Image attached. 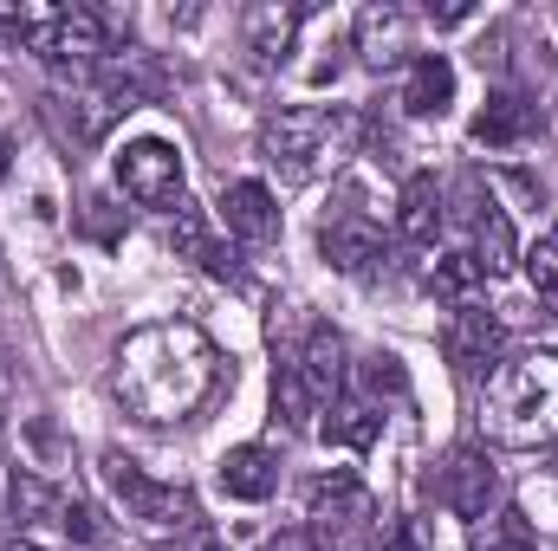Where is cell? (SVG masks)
<instances>
[{
    "mask_svg": "<svg viewBox=\"0 0 558 551\" xmlns=\"http://www.w3.org/2000/svg\"><path fill=\"white\" fill-rule=\"evenodd\" d=\"M546 461H553V474H558V434H553V441H546Z\"/></svg>",
    "mask_w": 558,
    "mask_h": 551,
    "instance_id": "1f68e13d",
    "label": "cell"
},
{
    "mask_svg": "<svg viewBox=\"0 0 558 551\" xmlns=\"http://www.w3.org/2000/svg\"><path fill=\"white\" fill-rule=\"evenodd\" d=\"M7 506H13V532H20L26 551H92V546H105L98 513H92L72 487L46 480V474H33V467H20V474L7 480Z\"/></svg>",
    "mask_w": 558,
    "mask_h": 551,
    "instance_id": "277c9868",
    "label": "cell"
},
{
    "mask_svg": "<svg viewBox=\"0 0 558 551\" xmlns=\"http://www.w3.org/2000/svg\"><path fill=\"white\" fill-rule=\"evenodd\" d=\"M494 493H500V480H494V467H487V454L481 448H454L448 461H441V506L454 513V519H487L494 513Z\"/></svg>",
    "mask_w": 558,
    "mask_h": 551,
    "instance_id": "7c38bea8",
    "label": "cell"
},
{
    "mask_svg": "<svg viewBox=\"0 0 558 551\" xmlns=\"http://www.w3.org/2000/svg\"><path fill=\"white\" fill-rule=\"evenodd\" d=\"M318 434L331 441V448H351V454H364V448H377V434H384V409L371 403V396H338L325 421H318Z\"/></svg>",
    "mask_w": 558,
    "mask_h": 551,
    "instance_id": "ffe728a7",
    "label": "cell"
},
{
    "mask_svg": "<svg viewBox=\"0 0 558 551\" xmlns=\"http://www.w3.org/2000/svg\"><path fill=\"white\" fill-rule=\"evenodd\" d=\"M221 383H228V364L208 344V331L189 325V318L137 325L111 357V396L124 403V415H137L143 428L189 421Z\"/></svg>",
    "mask_w": 558,
    "mask_h": 551,
    "instance_id": "6da1fadb",
    "label": "cell"
},
{
    "mask_svg": "<svg viewBox=\"0 0 558 551\" xmlns=\"http://www.w3.org/2000/svg\"><path fill=\"white\" fill-rule=\"evenodd\" d=\"M0 169H7V143H0Z\"/></svg>",
    "mask_w": 558,
    "mask_h": 551,
    "instance_id": "d6a6232c",
    "label": "cell"
},
{
    "mask_svg": "<svg viewBox=\"0 0 558 551\" xmlns=\"http://www.w3.org/2000/svg\"><path fill=\"white\" fill-rule=\"evenodd\" d=\"M474 551H533V526H526V513H500V519L481 532V546Z\"/></svg>",
    "mask_w": 558,
    "mask_h": 551,
    "instance_id": "d4e9b609",
    "label": "cell"
},
{
    "mask_svg": "<svg viewBox=\"0 0 558 551\" xmlns=\"http://www.w3.org/2000/svg\"><path fill=\"white\" fill-rule=\"evenodd\" d=\"M169 241H175V254H182V260H195L202 273H215V279L234 273V254L215 241V228H208V215H202L195 201H182V208H175V221H169Z\"/></svg>",
    "mask_w": 558,
    "mask_h": 551,
    "instance_id": "d6986e66",
    "label": "cell"
},
{
    "mask_svg": "<svg viewBox=\"0 0 558 551\" xmlns=\"http://www.w3.org/2000/svg\"><path fill=\"white\" fill-rule=\"evenodd\" d=\"M118 188L137 201V208H162V215H175L189 195V182H182V149L169 137H131L118 149Z\"/></svg>",
    "mask_w": 558,
    "mask_h": 551,
    "instance_id": "8992f818",
    "label": "cell"
},
{
    "mask_svg": "<svg viewBox=\"0 0 558 551\" xmlns=\"http://www.w3.org/2000/svg\"><path fill=\"white\" fill-rule=\"evenodd\" d=\"M318 415H325V409L312 403V390L299 383V370L279 357V370H274V421H279V428H292V434H312V428H318Z\"/></svg>",
    "mask_w": 558,
    "mask_h": 551,
    "instance_id": "7402d4cb",
    "label": "cell"
},
{
    "mask_svg": "<svg viewBox=\"0 0 558 551\" xmlns=\"http://www.w3.org/2000/svg\"><path fill=\"white\" fill-rule=\"evenodd\" d=\"M377 551H422V546H416V526H384Z\"/></svg>",
    "mask_w": 558,
    "mask_h": 551,
    "instance_id": "f546056e",
    "label": "cell"
},
{
    "mask_svg": "<svg viewBox=\"0 0 558 551\" xmlns=\"http://www.w3.org/2000/svg\"><path fill=\"white\" fill-rule=\"evenodd\" d=\"M526 279H533V292H539L546 318H558V221L539 234V247L526 254Z\"/></svg>",
    "mask_w": 558,
    "mask_h": 551,
    "instance_id": "cb8c5ba5",
    "label": "cell"
},
{
    "mask_svg": "<svg viewBox=\"0 0 558 551\" xmlns=\"http://www.w3.org/2000/svg\"><path fill=\"white\" fill-rule=\"evenodd\" d=\"M20 551H26V546H20Z\"/></svg>",
    "mask_w": 558,
    "mask_h": 551,
    "instance_id": "836d02e7",
    "label": "cell"
},
{
    "mask_svg": "<svg viewBox=\"0 0 558 551\" xmlns=\"http://www.w3.org/2000/svg\"><path fill=\"white\" fill-rule=\"evenodd\" d=\"M357 143V118L344 105H286L260 124V156L279 182H318L325 169H338Z\"/></svg>",
    "mask_w": 558,
    "mask_h": 551,
    "instance_id": "3957f363",
    "label": "cell"
},
{
    "mask_svg": "<svg viewBox=\"0 0 558 551\" xmlns=\"http://www.w3.org/2000/svg\"><path fill=\"white\" fill-rule=\"evenodd\" d=\"M286 364L299 370V383L312 390V403H318V409H331V403H338V390H344V338H338V331L312 325V331H305V344H299V351H286Z\"/></svg>",
    "mask_w": 558,
    "mask_h": 551,
    "instance_id": "4fadbf2b",
    "label": "cell"
},
{
    "mask_svg": "<svg viewBox=\"0 0 558 551\" xmlns=\"http://www.w3.org/2000/svg\"><path fill=\"white\" fill-rule=\"evenodd\" d=\"M364 377H371V390H377V396H384V390H390V396H403V383H410V377H403V364H397L390 351H384V357H371V370H364Z\"/></svg>",
    "mask_w": 558,
    "mask_h": 551,
    "instance_id": "484cf974",
    "label": "cell"
},
{
    "mask_svg": "<svg viewBox=\"0 0 558 551\" xmlns=\"http://www.w3.org/2000/svg\"><path fill=\"white\" fill-rule=\"evenodd\" d=\"M98 480L111 487V500L124 506V519L137 526L149 546H162V539H175V532H189V526L202 519V513H195V493H189V487L149 480L137 461H131V454H118V448H111V454L98 461Z\"/></svg>",
    "mask_w": 558,
    "mask_h": 551,
    "instance_id": "5b68a950",
    "label": "cell"
},
{
    "mask_svg": "<svg viewBox=\"0 0 558 551\" xmlns=\"http://www.w3.org/2000/svg\"><path fill=\"white\" fill-rule=\"evenodd\" d=\"M299 26H305V13H299L292 0H254V7L241 13V39H247V52H254L260 65H279V59L292 52Z\"/></svg>",
    "mask_w": 558,
    "mask_h": 551,
    "instance_id": "2e32d148",
    "label": "cell"
},
{
    "mask_svg": "<svg viewBox=\"0 0 558 551\" xmlns=\"http://www.w3.org/2000/svg\"><path fill=\"white\" fill-rule=\"evenodd\" d=\"M468 13H474V7H428V20H435V26H461Z\"/></svg>",
    "mask_w": 558,
    "mask_h": 551,
    "instance_id": "4dcf8cb0",
    "label": "cell"
},
{
    "mask_svg": "<svg viewBox=\"0 0 558 551\" xmlns=\"http://www.w3.org/2000/svg\"><path fill=\"white\" fill-rule=\"evenodd\" d=\"M441 221H448V195H441V182H435V175H410L403 195H397V234H403L410 247H435Z\"/></svg>",
    "mask_w": 558,
    "mask_h": 551,
    "instance_id": "ac0fdd59",
    "label": "cell"
},
{
    "mask_svg": "<svg viewBox=\"0 0 558 551\" xmlns=\"http://www.w3.org/2000/svg\"><path fill=\"white\" fill-rule=\"evenodd\" d=\"M274 551H344L338 539H325V532H312V526H292V532H279Z\"/></svg>",
    "mask_w": 558,
    "mask_h": 551,
    "instance_id": "83f0119b",
    "label": "cell"
},
{
    "mask_svg": "<svg viewBox=\"0 0 558 551\" xmlns=\"http://www.w3.org/2000/svg\"><path fill=\"white\" fill-rule=\"evenodd\" d=\"M318 254H325V267H338V273H371V267L384 260V221H377L371 208L344 201V208L325 215V228H318Z\"/></svg>",
    "mask_w": 558,
    "mask_h": 551,
    "instance_id": "ba28073f",
    "label": "cell"
},
{
    "mask_svg": "<svg viewBox=\"0 0 558 551\" xmlns=\"http://www.w3.org/2000/svg\"><path fill=\"white\" fill-rule=\"evenodd\" d=\"M410 33H416V20H410L397 0H371V7H357V20H351V52H357L371 72H397V65H410Z\"/></svg>",
    "mask_w": 558,
    "mask_h": 551,
    "instance_id": "9c48e42d",
    "label": "cell"
},
{
    "mask_svg": "<svg viewBox=\"0 0 558 551\" xmlns=\"http://www.w3.org/2000/svg\"><path fill=\"white\" fill-rule=\"evenodd\" d=\"M481 428L500 448H546L558 434V357L526 351L513 364H494L481 390Z\"/></svg>",
    "mask_w": 558,
    "mask_h": 551,
    "instance_id": "7a4b0ae2",
    "label": "cell"
},
{
    "mask_svg": "<svg viewBox=\"0 0 558 551\" xmlns=\"http://www.w3.org/2000/svg\"><path fill=\"white\" fill-rule=\"evenodd\" d=\"M468 228H474V267L481 279H507L513 273V260H520V241H513V221H507V208L494 201V195H481V182H468Z\"/></svg>",
    "mask_w": 558,
    "mask_h": 551,
    "instance_id": "8fae6325",
    "label": "cell"
},
{
    "mask_svg": "<svg viewBox=\"0 0 558 551\" xmlns=\"http://www.w3.org/2000/svg\"><path fill=\"white\" fill-rule=\"evenodd\" d=\"M156 551H221V539L208 532V519H195L189 532H175V539H162Z\"/></svg>",
    "mask_w": 558,
    "mask_h": 551,
    "instance_id": "4316f807",
    "label": "cell"
},
{
    "mask_svg": "<svg viewBox=\"0 0 558 551\" xmlns=\"http://www.w3.org/2000/svg\"><path fill=\"white\" fill-rule=\"evenodd\" d=\"M481 285V267H474V254H441L435 267H428V292L435 298H448V305H468V292Z\"/></svg>",
    "mask_w": 558,
    "mask_h": 551,
    "instance_id": "603a6c76",
    "label": "cell"
},
{
    "mask_svg": "<svg viewBox=\"0 0 558 551\" xmlns=\"http://www.w3.org/2000/svg\"><path fill=\"white\" fill-rule=\"evenodd\" d=\"M215 487L228 493V500H241V506H267L279 493V461L274 448H228L221 454V467H215Z\"/></svg>",
    "mask_w": 558,
    "mask_h": 551,
    "instance_id": "9a60e30c",
    "label": "cell"
},
{
    "mask_svg": "<svg viewBox=\"0 0 558 551\" xmlns=\"http://www.w3.org/2000/svg\"><path fill=\"white\" fill-rule=\"evenodd\" d=\"M454 105V59L448 52H416L403 72V111L410 118H441Z\"/></svg>",
    "mask_w": 558,
    "mask_h": 551,
    "instance_id": "e0dca14e",
    "label": "cell"
},
{
    "mask_svg": "<svg viewBox=\"0 0 558 551\" xmlns=\"http://www.w3.org/2000/svg\"><path fill=\"white\" fill-rule=\"evenodd\" d=\"M500 344H507V331H500V318H494V311H481L474 298L448 311V331H441V351H448V364H454L461 377H494V357H500Z\"/></svg>",
    "mask_w": 558,
    "mask_h": 551,
    "instance_id": "30bf717a",
    "label": "cell"
},
{
    "mask_svg": "<svg viewBox=\"0 0 558 551\" xmlns=\"http://www.w3.org/2000/svg\"><path fill=\"white\" fill-rule=\"evenodd\" d=\"M371 519H377V500H371V487H364L351 467H331V474H318V480L305 487V526H312V532L344 539V532H364Z\"/></svg>",
    "mask_w": 558,
    "mask_h": 551,
    "instance_id": "52a82bcc",
    "label": "cell"
},
{
    "mask_svg": "<svg viewBox=\"0 0 558 551\" xmlns=\"http://www.w3.org/2000/svg\"><path fill=\"white\" fill-rule=\"evenodd\" d=\"M221 228L247 247H274L279 241V201L267 182H228L221 188Z\"/></svg>",
    "mask_w": 558,
    "mask_h": 551,
    "instance_id": "5bb4252c",
    "label": "cell"
},
{
    "mask_svg": "<svg viewBox=\"0 0 558 551\" xmlns=\"http://www.w3.org/2000/svg\"><path fill=\"white\" fill-rule=\"evenodd\" d=\"M526 131H533V105L513 98V91H494L487 111L474 118V143L481 149H513V143H526Z\"/></svg>",
    "mask_w": 558,
    "mask_h": 551,
    "instance_id": "44dd1931",
    "label": "cell"
},
{
    "mask_svg": "<svg viewBox=\"0 0 558 551\" xmlns=\"http://www.w3.org/2000/svg\"><path fill=\"white\" fill-rule=\"evenodd\" d=\"M92 215H85V228L98 234V241H118V221H111V201H85Z\"/></svg>",
    "mask_w": 558,
    "mask_h": 551,
    "instance_id": "f1b7e54d",
    "label": "cell"
}]
</instances>
